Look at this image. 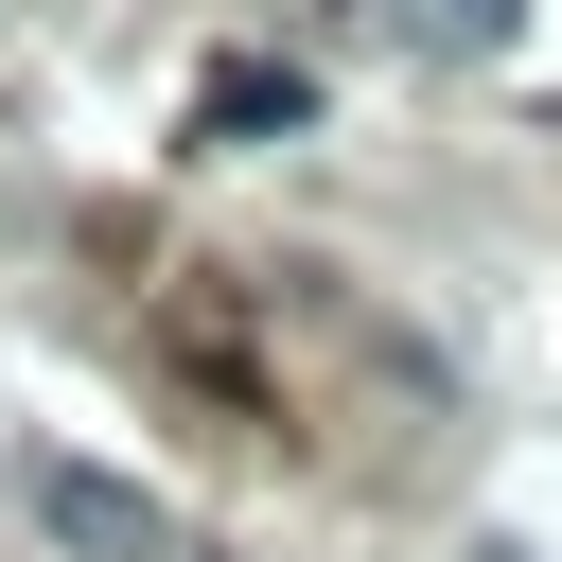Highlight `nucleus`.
Masks as SVG:
<instances>
[{
    "mask_svg": "<svg viewBox=\"0 0 562 562\" xmlns=\"http://www.w3.org/2000/svg\"><path fill=\"white\" fill-rule=\"evenodd\" d=\"M492 562H509V544H492Z\"/></svg>",
    "mask_w": 562,
    "mask_h": 562,
    "instance_id": "obj_4",
    "label": "nucleus"
},
{
    "mask_svg": "<svg viewBox=\"0 0 562 562\" xmlns=\"http://www.w3.org/2000/svg\"><path fill=\"white\" fill-rule=\"evenodd\" d=\"M18 509H35L70 562H176V509H158L140 474H105V457H18Z\"/></svg>",
    "mask_w": 562,
    "mask_h": 562,
    "instance_id": "obj_1",
    "label": "nucleus"
},
{
    "mask_svg": "<svg viewBox=\"0 0 562 562\" xmlns=\"http://www.w3.org/2000/svg\"><path fill=\"white\" fill-rule=\"evenodd\" d=\"M386 18H404L422 53H509V18H527V0H386Z\"/></svg>",
    "mask_w": 562,
    "mask_h": 562,
    "instance_id": "obj_3",
    "label": "nucleus"
},
{
    "mask_svg": "<svg viewBox=\"0 0 562 562\" xmlns=\"http://www.w3.org/2000/svg\"><path fill=\"white\" fill-rule=\"evenodd\" d=\"M193 123H211V140H299V123H316V70H281V53H228V70L193 88Z\"/></svg>",
    "mask_w": 562,
    "mask_h": 562,
    "instance_id": "obj_2",
    "label": "nucleus"
}]
</instances>
